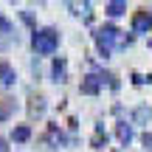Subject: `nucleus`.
Returning <instances> with one entry per match:
<instances>
[{
	"label": "nucleus",
	"mask_w": 152,
	"mask_h": 152,
	"mask_svg": "<svg viewBox=\"0 0 152 152\" xmlns=\"http://www.w3.org/2000/svg\"><path fill=\"white\" fill-rule=\"evenodd\" d=\"M93 39H96V48L102 54V59H110L115 51H124L127 45H132V37H124V31H118L115 26H102L93 31Z\"/></svg>",
	"instance_id": "obj_1"
},
{
	"label": "nucleus",
	"mask_w": 152,
	"mask_h": 152,
	"mask_svg": "<svg viewBox=\"0 0 152 152\" xmlns=\"http://www.w3.org/2000/svg\"><path fill=\"white\" fill-rule=\"evenodd\" d=\"M31 48L37 56H54L59 51V31L56 28H34L31 31Z\"/></svg>",
	"instance_id": "obj_2"
},
{
	"label": "nucleus",
	"mask_w": 152,
	"mask_h": 152,
	"mask_svg": "<svg viewBox=\"0 0 152 152\" xmlns=\"http://www.w3.org/2000/svg\"><path fill=\"white\" fill-rule=\"evenodd\" d=\"M110 79H113V76H107L104 71H96V73H87L85 79H82L79 90L85 93V96H99V93H102V87L107 85Z\"/></svg>",
	"instance_id": "obj_3"
},
{
	"label": "nucleus",
	"mask_w": 152,
	"mask_h": 152,
	"mask_svg": "<svg viewBox=\"0 0 152 152\" xmlns=\"http://www.w3.org/2000/svg\"><path fill=\"white\" fill-rule=\"evenodd\" d=\"M149 28H152V14L147 9L135 11V17H132V34H149Z\"/></svg>",
	"instance_id": "obj_4"
},
{
	"label": "nucleus",
	"mask_w": 152,
	"mask_h": 152,
	"mask_svg": "<svg viewBox=\"0 0 152 152\" xmlns=\"http://www.w3.org/2000/svg\"><path fill=\"white\" fill-rule=\"evenodd\" d=\"M65 79H68V62L62 59V56H56V59L51 62V82H54V85H62Z\"/></svg>",
	"instance_id": "obj_5"
},
{
	"label": "nucleus",
	"mask_w": 152,
	"mask_h": 152,
	"mask_svg": "<svg viewBox=\"0 0 152 152\" xmlns=\"http://www.w3.org/2000/svg\"><path fill=\"white\" fill-rule=\"evenodd\" d=\"M115 135H118L121 147H130V144H132V138H135L132 121H118V124H115Z\"/></svg>",
	"instance_id": "obj_6"
},
{
	"label": "nucleus",
	"mask_w": 152,
	"mask_h": 152,
	"mask_svg": "<svg viewBox=\"0 0 152 152\" xmlns=\"http://www.w3.org/2000/svg\"><path fill=\"white\" fill-rule=\"evenodd\" d=\"M149 118H152V110L147 107V104H135V107L130 110V121H132V124H138V127L149 124Z\"/></svg>",
	"instance_id": "obj_7"
},
{
	"label": "nucleus",
	"mask_w": 152,
	"mask_h": 152,
	"mask_svg": "<svg viewBox=\"0 0 152 152\" xmlns=\"http://www.w3.org/2000/svg\"><path fill=\"white\" fill-rule=\"evenodd\" d=\"M17 82V71L11 68V62H6V59H0V85H6V87H11Z\"/></svg>",
	"instance_id": "obj_8"
},
{
	"label": "nucleus",
	"mask_w": 152,
	"mask_h": 152,
	"mask_svg": "<svg viewBox=\"0 0 152 152\" xmlns=\"http://www.w3.org/2000/svg\"><path fill=\"white\" fill-rule=\"evenodd\" d=\"M65 141H68V138H65V132H62L56 124H51V127H48V144H51V149H59Z\"/></svg>",
	"instance_id": "obj_9"
},
{
	"label": "nucleus",
	"mask_w": 152,
	"mask_h": 152,
	"mask_svg": "<svg viewBox=\"0 0 152 152\" xmlns=\"http://www.w3.org/2000/svg\"><path fill=\"white\" fill-rule=\"evenodd\" d=\"M124 11H127V3H124V0H113V3H107V6H104V14H107L110 20L121 17Z\"/></svg>",
	"instance_id": "obj_10"
},
{
	"label": "nucleus",
	"mask_w": 152,
	"mask_h": 152,
	"mask_svg": "<svg viewBox=\"0 0 152 152\" xmlns=\"http://www.w3.org/2000/svg\"><path fill=\"white\" fill-rule=\"evenodd\" d=\"M28 138H31V127L28 124H17L14 130H11V141L14 144H26Z\"/></svg>",
	"instance_id": "obj_11"
},
{
	"label": "nucleus",
	"mask_w": 152,
	"mask_h": 152,
	"mask_svg": "<svg viewBox=\"0 0 152 152\" xmlns=\"http://www.w3.org/2000/svg\"><path fill=\"white\" fill-rule=\"evenodd\" d=\"M93 147H96V149H104V147H107V132H104V127H102V124L96 127V135H93Z\"/></svg>",
	"instance_id": "obj_12"
},
{
	"label": "nucleus",
	"mask_w": 152,
	"mask_h": 152,
	"mask_svg": "<svg viewBox=\"0 0 152 152\" xmlns=\"http://www.w3.org/2000/svg\"><path fill=\"white\" fill-rule=\"evenodd\" d=\"M11 110H17V102H14V99H3V107H0V121L9 118Z\"/></svg>",
	"instance_id": "obj_13"
},
{
	"label": "nucleus",
	"mask_w": 152,
	"mask_h": 152,
	"mask_svg": "<svg viewBox=\"0 0 152 152\" xmlns=\"http://www.w3.org/2000/svg\"><path fill=\"white\" fill-rule=\"evenodd\" d=\"M42 113H45V99L37 96V99H34V104H31V115H42Z\"/></svg>",
	"instance_id": "obj_14"
},
{
	"label": "nucleus",
	"mask_w": 152,
	"mask_h": 152,
	"mask_svg": "<svg viewBox=\"0 0 152 152\" xmlns=\"http://www.w3.org/2000/svg\"><path fill=\"white\" fill-rule=\"evenodd\" d=\"M141 144H144L147 152H152V135H149V132H141Z\"/></svg>",
	"instance_id": "obj_15"
},
{
	"label": "nucleus",
	"mask_w": 152,
	"mask_h": 152,
	"mask_svg": "<svg viewBox=\"0 0 152 152\" xmlns=\"http://www.w3.org/2000/svg\"><path fill=\"white\" fill-rule=\"evenodd\" d=\"M0 152H9V141L6 138H0Z\"/></svg>",
	"instance_id": "obj_16"
},
{
	"label": "nucleus",
	"mask_w": 152,
	"mask_h": 152,
	"mask_svg": "<svg viewBox=\"0 0 152 152\" xmlns=\"http://www.w3.org/2000/svg\"><path fill=\"white\" fill-rule=\"evenodd\" d=\"M149 48H152V37H149Z\"/></svg>",
	"instance_id": "obj_17"
}]
</instances>
